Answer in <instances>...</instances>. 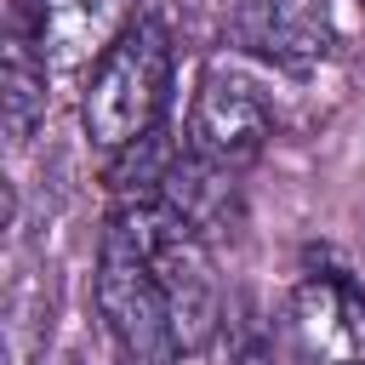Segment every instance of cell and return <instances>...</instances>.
Wrapping results in <instances>:
<instances>
[{"label": "cell", "instance_id": "obj_3", "mask_svg": "<svg viewBox=\"0 0 365 365\" xmlns=\"http://www.w3.org/2000/svg\"><path fill=\"white\" fill-rule=\"evenodd\" d=\"M143 228V245H148V262H154V279L165 291V308H171V336H177V354H205L217 342V325H222V285H217V262H211V245L154 194H143L137 205H125Z\"/></svg>", "mask_w": 365, "mask_h": 365}, {"label": "cell", "instance_id": "obj_1", "mask_svg": "<svg viewBox=\"0 0 365 365\" xmlns=\"http://www.w3.org/2000/svg\"><path fill=\"white\" fill-rule=\"evenodd\" d=\"M171 91V34L160 17H137L120 46L86 74L80 91V125L97 148L125 154L143 137H154Z\"/></svg>", "mask_w": 365, "mask_h": 365}, {"label": "cell", "instance_id": "obj_9", "mask_svg": "<svg viewBox=\"0 0 365 365\" xmlns=\"http://www.w3.org/2000/svg\"><path fill=\"white\" fill-rule=\"evenodd\" d=\"M217 365H274V336L257 319V302L245 291H234L222 302V325H217Z\"/></svg>", "mask_w": 365, "mask_h": 365}, {"label": "cell", "instance_id": "obj_8", "mask_svg": "<svg viewBox=\"0 0 365 365\" xmlns=\"http://www.w3.org/2000/svg\"><path fill=\"white\" fill-rule=\"evenodd\" d=\"M46 57L34 51V40H11L6 51V131L11 143H29L34 125L46 120Z\"/></svg>", "mask_w": 365, "mask_h": 365}, {"label": "cell", "instance_id": "obj_7", "mask_svg": "<svg viewBox=\"0 0 365 365\" xmlns=\"http://www.w3.org/2000/svg\"><path fill=\"white\" fill-rule=\"evenodd\" d=\"M137 23V0H34V51L51 74L97 68Z\"/></svg>", "mask_w": 365, "mask_h": 365}, {"label": "cell", "instance_id": "obj_6", "mask_svg": "<svg viewBox=\"0 0 365 365\" xmlns=\"http://www.w3.org/2000/svg\"><path fill=\"white\" fill-rule=\"evenodd\" d=\"M228 34L240 51L274 68H319L336 51L325 0H228Z\"/></svg>", "mask_w": 365, "mask_h": 365}, {"label": "cell", "instance_id": "obj_5", "mask_svg": "<svg viewBox=\"0 0 365 365\" xmlns=\"http://www.w3.org/2000/svg\"><path fill=\"white\" fill-rule=\"evenodd\" d=\"M279 331L297 365H365V291L336 268H314L291 285Z\"/></svg>", "mask_w": 365, "mask_h": 365}, {"label": "cell", "instance_id": "obj_4", "mask_svg": "<svg viewBox=\"0 0 365 365\" xmlns=\"http://www.w3.org/2000/svg\"><path fill=\"white\" fill-rule=\"evenodd\" d=\"M274 125H279V103L262 74L211 68L194 91V108H188V154H200L222 171H245L268 148Z\"/></svg>", "mask_w": 365, "mask_h": 365}, {"label": "cell", "instance_id": "obj_2", "mask_svg": "<svg viewBox=\"0 0 365 365\" xmlns=\"http://www.w3.org/2000/svg\"><path fill=\"white\" fill-rule=\"evenodd\" d=\"M97 314L108 325V336L125 348L131 365H171L177 359V336H171V308L165 291L154 279L143 228L131 211H114L97 245Z\"/></svg>", "mask_w": 365, "mask_h": 365}]
</instances>
